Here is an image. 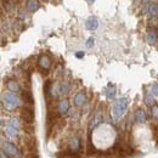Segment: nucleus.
<instances>
[{
  "mask_svg": "<svg viewBox=\"0 0 158 158\" xmlns=\"http://www.w3.org/2000/svg\"><path fill=\"white\" fill-rule=\"evenodd\" d=\"M51 88H52V84H51V80H46L45 84H44V95H45V99L48 101V103H50V99H51Z\"/></svg>",
  "mask_w": 158,
  "mask_h": 158,
  "instance_id": "12",
  "label": "nucleus"
},
{
  "mask_svg": "<svg viewBox=\"0 0 158 158\" xmlns=\"http://www.w3.org/2000/svg\"><path fill=\"white\" fill-rule=\"evenodd\" d=\"M142 1H148V0H142Z\"/></svg>",
  "mask_w": 158,
  "mask_h": 158,
  "instance_id": "31",
  "label": "nucleus"
},
{
  "mask_svg": "<svg viewBox=\"0 0 158 158\" xmlns=\"http://www.w3.org/2000/svg\"><path fill=\"white\" fill-rule=\"evenodd\" d=\"M60 91H61L62 94H67V93L69 91V84H68V83H62V84L60 85Z\"/></svg>",
  "mask_w": 158,
  "mask_h": 158,
  "instance_id": "23",
  "label": "nucleus"
},
{
  "mask_svg": "<svg viewBox=\"0 0 158 158\" xmlns=\"http://www.w3.org/2000/svg\"><path fill=\"white\" fill-rule=\"evenodd\" d=\"M145 103L147 106H150V107L155 106V99H153V96L152 95H146L145 96Z\"/></svg>",
  "mask_w": 158,
  "mask_h": 158,
  "instance_id": "22",
  "label": "nucleus"
},
{
  "mask_svg": "<svg viewBox=\"0 0 158 158\" xmlns=\"http://www.w3.org/2000/svg\"><path fill=\"white\" fill-rule=\"evenodd\" d=\"M43 1H49V0H43Z\"/></svg>",
  "mask_w": 158,
  "mask_h": 158,
  "instance_id": "32",
  "label": "nucleus"
},
{
  "mask_svg": "<svg viewBox=\"0 0 158 158\" xmlns=\"http://www.w3.org/2000/svg\"><path fill=\"white\" fill-rule=\"evenodd\" d=\"M1 2H2V10L11 11L15 7V4L12 2V0H2Z\"/></svg>",
  "mask_w": 158,
  "mask_h": 158,
  "instance_id": "20",
  "label": "nucleus"
},
{
  "mask_svg": "<svg viewBox=\"0 0 158 158\" xmlns=\"http://www.w3.org/2000/svg\"><path fill=\"white\" fill-rule=\"evenodd\" d=\"M106 96H107L108 99H113V98L116 96V89H114L112 85H110V86L106 89Z\"/></svg>",
  "mask_w": 158,
  "mask_h": 158,
  "instance_id": "21",
  "label": "nucleus"
},
{
  "mask_svg": "<svg viewBox=\"0 0 158 158\" xmlns=\"http://www.w3.org/2000/svg\"><path fill=\"white\" fill-rule=\"evenodd\" d=\"M68 148L71 152L81 155V140L79 139V136H73L69 139L68 141Z\"/></svg>",
  "mask_w": 158,
  "mask_h": 158,
  "instance_id": "5",
  "label": "nucleus"
},
{
  "mask_svg": "<svg viewBox=\"0 0 158 158\" xmlns=\"http://www.w3.org/2000/svg\"><path fill=\"white\" fill-rule=\"evenodd\" d=\"M68 111H69V101L68 100H61L57 103V113L62 116V114H66Z\"/></svg>",
  "mask_w": 158,
  "mask_h": 158,
  "instance_id": "9",
  "label": "nucleus"
},
{
  "mask_svg": "<svg viewBox=\"0 0 158 158\" xmlns=\"http://www.w3.org/2000/svg\"><path fill=\"white\" fill-rule=\"evenodd\" d=\"M151 116L153 117L155 119H158V106L155 105L151 107Z\"/></svg>",
  "mask_w": 158,
  "mask_h": 158,
  "instance_id": "24",
  "label": "nucleus"
},
{
  "mask_svg": "<svg viewBox=\"0 0 158 158\" xmlns=\"http://www.w3.org/2000/svg\"><path fill=\"white\" fill-rule=\"evenodd\" d=\"M152 94L155 96H158V84H153L152 85Z\"/></svg>",
  "mask_w": 158,
  "mask_h": 158,
  "instance_id": "27",
  "label": "nucleus"
},
{
  "mask_svg": "<svg viewBox=\"0 0 158 158\" xmlns=\"http://www.w3.org/2000/svg\"><path fill=\"white\" fill-rule=\"evenodd\" d=\"M38 66L40 67V69L43 71H48L51 67V60L48 55H40L38 59Z\"/></svg>",
  "mask_w": 158,
  "mask_h": 158,
  "instance_id": "6",
  "label": "nucleus"
},
{
  "mask_svg": "<svg viewBox=\"0 0 158 158\" xmlns=\"http://www.w3.org/2000/svg\"><path fill=\"white\" fill-rule=\"evenodd\" d=\"M9 123H10L11 127H14V128H16V129H19V130L24 128V123L22 122V119L17 118V117H12V118L10 119Z\"/></svg>",
  "mask_w": 158,
  "mask_h": 158,
  "instance_id": "15",
  "label": "nucleus"
},
{
  "mask_svg": "<svg viewBox=\"0 0 158 158\" xmlns=\"http://www.w3.org/2000/svg\"><path fill=\"white\" fill-rule=\"evenodd\" d=\"M157 51H158V48H157Z\"/></svg>",
  "mask_w": 158,
  "mask_h": 158,
  "instance_id": "33",
  "label": "nucleus"
},
{
  "mask_svg": "<svg viewBox=\"0 0 158 158\" xmlns=\"http://www.w3.org/2000/svg\"><path fill=\"white\" fill-rule=\"evenodd\" d=\"M57 158H81V155L71 152V151L68 150V151H62V152H60L59 155H57Z\"/></svg>",
  "mask_w": 158,
  "mask_h": 158,
  "instance_id": "18",
  "label": "nucleus"
},
{
  "mask_svg": "<svg viewBox=\"0 0 158 158\" xmlns=\"http://www.w3.org/2000/svg\"><path fill=\"white\" fill-rule=\"evenodd\" d=\"M40 4L38 0H26V7L29 10V11H32V12H34V11H37L38 9H39Z\"/></svg>",
  "mask_w": 158,
  "mask_h": 158,
  "instance_id": "13",
  "label": "nucleus"
},
{
  "mask_svg": "<svg viewBox=\"0 0 158 158\" xmlns=\"http://www.w3.org/2000/svg\"><path fill=\"white\" fill-rule=\"evenodd\" d=\"M86 102V95L85 93H78L74 96V105L76 106H83Z\"/></svg>",
  "mask_w": 158,
  "mask_h": 158,
  "instance_id": "17",
  "label": "nucleus"
},
{
  "mask_svg": "<svg viewBox=\"0 0 158 158\" xmlns=\"http://www.w3.org/2000/svg\"><path fill=\"white\" fill-rule=\"evenodd\" d=\"M147 12L150 14V16L157 19L158 17V4L157 2H152V4H150L148 7H147Z\"/></svg>",
  "mask_w": 158,
  "mask_h": 158,
  "instance_id": "19",
  "label": "nucleus"
},
{
  "mask_svg": "<svg viewBox=\"0 0 158 158\" xmlns=\"http://www.w3.org/2000/svg\"><path fill=\"white\" fill-rule=\"evenodd\" d=\"M21 99H22V101L26 103V106L32 107L33 103H34L33 95H32V93H31L29 90H23V91H22V95H21Z\"/></svg>",
  "mask_w": 158,
  "mask_h": 158,
  "instance_id": "8",
  "label": "nucleus"
},
{
  "mask_svg": "<svg viewBox=\"0 0 158 158\" xmlns=\"http://www.w3.org/2000/svg\"><path fill=\"white\" fill-rule=\"evenodd\" d=\"M1 150L6 152V155L11 158H23V152H21L19 146L11 141H2L1 142Z\"/></svg>",
  "mask_w": 158,
  "mask_h": 158,
  "instance_id": "2",
  "label": "nucleus"
},
{
  "mask_svg": "<svg viewBox=\"0 0 158 158\" xmlns=\"http://www.w3.org/2000/svg\"><path fill=\"white\" fill-rule=\"evenodd\" d=\"M94 43H95V39H94V37H90L89 39L86 40V48H93V45H94Z\"/></svg>",
  "mask_w": 158,
  "mask_h": 158,
  "instance_id": "25",
  "label": "nucleus"
},
{
  "mask_svg": "<svg viewBox=\"0 0 158 158\" xmlns=\"http://www.w3.org/2000/svg\"><path fill=\"white\" fill-rule=\"evenodd\" d=\"M94 1H95V0H88V2H89V4H93Z\"/></svg>",
  "mask_w": 158,
  "mask_h": 158,
  "instance_id": "30",
  "label": "nucleus"
},
{
  "mask_svg": "<svg viewBox=\"0 0 158 158\" xmlns=\"http://www.w3.org/2000/svg\"><path fill=\"white\" fill-rule=\"evenodd\" d=\"M6 88L9 89L10 93H17V91H20V89H21L19 81L15 80V79H10V80H7V83H6Z\"/></svg>",
  "mask_w": 158,
  "mask_h": 158,
  "instance_id": "11",
  "label": "nucleus"
},
{
  "mask_svg": "<svg viewBox=\"0 0 158 158\" xmlns=\"http://www.w3.org/2000/svg\"><path fill=\"white\" fill-rule=\"evenodd\" d=\"M24 158H39V155L38 152H33V153H27Z\"/></svg>",
  "mask_w": 158,
  "mask_h": 158,
  "instance_id": "26",
  "label": "nucleus"
},
{
  "mask_svg": "<svg viewBox=\"0 0 158 158\" xmlns=\"http://www.w3.org/2000/svg\"><path fill=\"white\" fill-rule=\"evenodd\" d=\"M128 110V100L127 99H119L116 101L112 108V118L114 120L119 119Z\"/></svg>",
  "mask_w": 158,
  "mask_h": 158,
  "instance_id": "3",
  "label": "nucleus"
},
{
  "mask_svg": "<svg viewBox=\"0 0 158 158\" xmlns=\"http://www.w3.org/2000/svg\"><path fill=\"white\" fill-rule=\"evenodd\" d=\"M157 31L155 29V28H150L148 31H147V41L150 43V44H155L156 41H157Z\"/></svg>",
  "mask_w": 158,
  "mask_h": 158,
  "instance_id": "16",
  "label": "nucleus"
},
{
  "mask_svg": "<svg viewBox=\"0 0 158 158\" xmlns=\"http://www.w3.org/2000/svg\"><path fill=\"white\" fill-rule=\"evenodd\" d=\"M20 118L22 119V122L24 124L33 125V123H34V111H33V108L29 107V106L22 107L20 112Z\"/></svg>",
  "mask_w": 158,
  "mask_h": 158,
  "instance_id": "4",
  "label": "nucleus"
},
{
  "mask_svg": "<svg viewBox=\"0 0 158 158\" xmlns=\"http://www.w3.org/2000/svg\"><path fill=\"white\" fill-rule=\"evenodd\" d=\"M0 158H10V157L6 155V152H5V151H2V150H1V152H0Z\"/></svg>",
  "mask_w": 158,
  "mask_h": 158,
  "instance_id": "28",
  "label": "nucleus"
},
{
  "mask_svg": "<svg viewBox=\"0 0 158 158\" xmlns=\"http://www.w3.org/2000/svg\"><path fill=\"white\" fill-rule=\"evenodd\" d=\"M21 99L14 93H4L1 96V106L7 111H15L21 106Z\"/></svg>",
  "mask_w": 158,
  "mask_h": 158,
  "instance_id": "1",
  "label": "nucleus"
},
{
  "mask_svg": "<svg viewBox=\"0 0 158 158\" xmlns=\"http://www.w3.org/2000/svg\"><path fill=\"white\" fill-rule=\"evenodd\" d=\"M76 56H77L78 59H81V57H84V52H83V51H78V52L76 54Z\"/></svg>",
  "mask_w": 158,
  "mask_h": 158,
  "instance_id": "29",
  "label": "nucleus"
},
{
  "mask_svg": "<svg viewBox=\"0 0 158 158\" xmlns=\"http://www.w3.org/2000/svg\"><path fill=\"white\" fill-rule=\"evenodd\" d=\"M2 130L5 131L6 136H9L10 139H19V136H20V130L14 128V127H11L10 124L6 128H2Z\"/></svg>",
  "mask_w": 158,
  "mask_h": 158,
  "instance_id": "7",
  "label": "nucleus"
},
{
  "mask_svg": "<svg viewBox=\"0 0 158 158\" xmlns=\"http://www.w3.org/2000/svg\"><path fill=\"white\" fill-rule=\"evenodd\" d=\"M85 27L89 31H95L99 27V21H98V19L95 16H90L88 20L85 21Z\"/></svg>",
  "mask_w": 158,
  "mask_h": 158,
  "instance_id": "10",
  "label": "nucleus"
},
{
  "mask_svg": "<svg viewBox=\"0 0 158 158\" xmlns=\"http://www.w3.org/2000/svg\"><path fill=\"white\" fill-rule=\"evenodd\" d=\"M134 118H135V120H136L138 123H140V124L145 123V122H146V113H145V111H143L142 108L136 110V112H135V114H134Z\"/></svg>",
  "mask_w": 158,
  "mask_h": 158,
  "instance_id": "14",
  "label": "nucleus"
}]
</instances>
